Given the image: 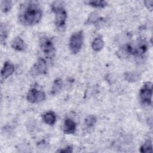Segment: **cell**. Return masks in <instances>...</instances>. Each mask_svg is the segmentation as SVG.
<instances>
[{"instance_id":"cell-1","label":"cell","mask_w":153,"mask_h":153,"mask_svg":"<svg viewBox=\"0 0 153 153\" xmlns=\"http://www.w3.org/2000/svg\"><path fill=\"white\" fill-rule=\"evenodd\" d=\"M42 11L36 1H27L21 4L19 8V20L25 26H33L39 22Z\"/></svg>"},{"instance_id":"cell-2","label":"cell","mask_w":153,"mask_h":153,"mask_svg":"<svg viewBox=\"0 0 153 153\" xmlns=\"http://www.w3.org/2000/svg\"><path fill=\"white\" fill-rule=\"evenodd\" d=\"M52 11L55 14V24L57 29H62L66 23L67 13L59 2H56L52 4Z\"/></svg>"},{"instance_id":"cell-3","label":"cell","mask_w":153,"mask_h":153,"mask_svg":"<svg viewBox=\"0 0 153 153\" xmlns=\"http://www.w3.org/2000/svg\"><path fill=\"white\" fill-rule=\"evenodd\" d=\"M84 34L82 30L78 31L73 33L69 40V48L71 52L74 54L78 53L83 44Z\"/></svg>"},{"instance_id":"cell-4","label":"cell","mask_w":153,"mask_h":153,"mask_svg":"<svg viewBox=\"0 0 153 153\" xmlns=\"http://www.w3.org/2000/svg\"><path fill=\"white\" fill-rule=\"evenodd\" d=\"M40 47L47 59H52L55 56V48L52 41L47 36L40 39Z\"/></svg>"},{"instance_id":"cell-5","label":"cell","mask_w":153,"mask_h":153,"mask_svg":"<svg viewBox=\"0 0 153 153\" xmlns=\"http://www.w3.org/2000/svg\"><path fill=\"white\" fill-rule=\"evenodd\" d=\"M140 99L141 102L146 105H151L152 96V85L151 82H146L140 90Z\"/></svg>"},{"instance_id":"cell-6","label":"cell","mask_w":153,"mask_h":153,"mask_svg":"<svg viewBox=\"0 0 153 153\" xmlns=\"http://www.w3.org/2000/svg\"><path fill=\"white\" fill-rule=\"evenodd\" d=\"M26 98L28 102L36 103L43 101L45 99V94L41 90H38L36 88H32L29 90Z\"/></svg>"},{"instance_id":"cell-7","label":"cell","mask_w":153,"mask_h":153,"mask_svg":"<svg viewBox=\"0 0 153 153\" xmlns=\"http://www.w3.org/2000/svg\"><path fill=\"white\" fill-rule=\"evenodd\" d=\"M47 65L44 59L39 58L30 70V74L33 76L45 74L47 72Z\"/></svg>"},{"instance_id":"cell-8","label":"cell","mask_w":153,"mask_h":153,"mask_svg":"<svg viewBox=\"0 0 153 153\" xmlns=\"http://www.w3.org/2000/svg\"><path fill=\"white\" fill-rule=\"evenodd\" d=\"M14 72V65L9 61L5 62L4 63V67L1 70V76L2 79H5V78H8L11 75H12Z\"/></svg>"},{"instance_id":"cell-9","label":"cell","mask_w":153,"mask_h":153,"mask_svg":"<svg viewBox=\"0 0 153 153\" xmlns=\"http://www.w3.org/2000/svg\"><path fill=\"white\" fill-rule=\"evenodd\" d=\"M11 45L13 49L19 51H24L26 48V45L25 41L19 36L13 39Z\"/></svg>"},{"instance_id":"cell-10","label":"cell","mask_w":153,"mask_h":153,"mask_svg":"<svg viewBox=\"0 0 153 153\" xmlns=\"http://www.w3.org/2000/svg\"><path fill=\"white\" fill-rule=\"evenodd\" d=\"M76 130V124L71 119L67 118L64 122L63 131L65 134H74Z\"/></svg>"},{"instance_id":"cell-11","label":"cell","mask_w":153,"mask_h":153,"mask_svg":"<svg viewBox=\"0 0 153 153\" xmlns=\"http://www.w3.org/2000/svg\"><path fill=\"white\" fill-rule=\"evenodd\" d=\"M117 54L119 57L126 58L133 54V48L130 45L126 44L121 47L117 52Z\"/></svg>"},{"instance_id":"cell-12","label":"cell","mask_w":153,"mask_h":153,"mask_svg":"<svg viewBox=\"0 0 153 153\" xmlns=\"http://www.w3.org/2000/svg\"><path fill=\"white\" fill-rule=\"evenodd\" d=\"M42 120L47 124L52 126L56 121V115L53 111H48L42 115Z\"/></svg>"},{"instance_id":"cell-13","label":"cell","mask_w":153,"mask_h":153,"mask_svg":"<svg viewBox=\"0 0 153 153\" xmlns=\"http://www.w3.org/2000/svg\"><path fill=\"white\" fill-rule=\"evenodd\" d=\"M62 88V81L60 78H57L54 80L51 90V94L55 95L57 94Z\"/></svg>"},{"instance_id":"cell-14","label":"cell","mask_w":153,"mask_h":153,"mask_svg":"<svg viewBox=\"0 0 153 153\" xmlns=\"http://www.w3.org/2000/svg\"><path fill=\"white\" fill-rule=\"evenodd\" d=\"M104 46V42L100 38H96L92 42L91 47L95 51H100Z\"/></svg>"},{"instance_id":"cell-15","label":"cell","mask_w":153,"mask_h":153,"mask_svg":"<svg viewBox=\"0 0 153 153\" xmlns=\"http://www.w3.org/2000/svg\"><path fill=\"white\" fill-rule=\"evenodd\" d=\"M125 79L128 82H136L139 79V74L135 72H127L124 74Z\"/></svg>"},{"instance_id":"cell-16","label":"cell","mask_w":153,"mask_h":153,"mask_svg":"<svg viewBox=\"0 0 153 153\" xmlns=\"http://www.w3.org/2000/svg\"><path fill=\"white\" fill-rule=\"evenodd\" d=\"M152 142L151 140H148L140 146V152H142V153L152 152Z\"/></svg>"},{"instance_id":"cell-17","label":"cell","mask_w":153,"mask_h":153,"mask_svg":"<svg viewBox=\"0 0 153 153\" xmlns=\"http://www.w3.org/2000/svg\"><path fill=\"white\" fill-rule=\"evenodd\" d=\"M12 2L8 0L1 1V8L2 12L8 13L9 12L12 8Z\"/></svg>"},{"instance_id":"cell-18","label":"cell","mask_w":153,"mask_h":153,"mask_svg":"<svg viewBox=\"0 0 153 153\" xmlns=\"http://www.w3.org/2000/svg\"><path fill=\"white\" fill-rule=\"evenodd\" d=\"M87 3L93 7L100 8H104L107 5V2L105 1H89Z\"/></svg>"},{"instance_id":"cell-19","label":"cell","mask_w":153,"mask_h":153,"mask_svg":"<svg viewBox=\"0 0 153 153\" xmlns=\"http://www.w3.org/2000/svg\"><path fill=\"white\" fill-rule=\"evenodd\" d=\"M96 123V118L94 115H90L86 117L85 119L84 124L87 127H92Z\"/></svg>"},{"instance_id":"cell-20","label":"cell","mask_w":153,"mask_h":153,"mask_svg":"<svg viewBox=\"0 0 153 153\" xmlns=\"http://www.w3.org/2000/svg\"><path fill=\"white\" fill-rule=\"evenodd\" d=\"M7 31L5 27V26H4L3 24H1V41L2 44L5 42V40L7 39Z\"/></svg>"},{"instance_id":"cell-21","label":"cell","mask_w":153,"mask_h":153,"mask_svg":"<svg viewBox=\"0 0 153 153\" xmlns=\"http://www.w3.org/2000/svg\"><path fill=\"white\" fill-rule=\"evenodd\" d=\"M98 19H99V16L97 13L96 12H93L90 13L87 20V23H95L98 20Z\"/></svg>"},{"instance_id":"cell-22","label":"cell","mask_w":153,"mask_h":153,"mask_svg":"<svg viewBox=\"0 0 153 153\" xmlns=\"http://www.w3.org/2000/svg\"><path fill=\"white\" fill-rule=\"evenodd\" d=\"M145 5L146 7L150 11H152V7H153V1L152 0H147L144 2Z\"/></svg>"},{"instance_id":"cell-23","label":"cell","mask_w":153,"mask_h":153,"mask_svg":"<svg viewBox=\"0 0 153 153\" xmlns=\"http://www.w3.org/2000/svg\"><path fill=\"white\" fill-rule=\"evenodd\" d=\"M72 151V146H68L66 148H65V149H59V150H57V152H71Z\"/></svg>"}]
</instances>
